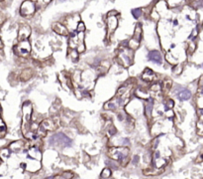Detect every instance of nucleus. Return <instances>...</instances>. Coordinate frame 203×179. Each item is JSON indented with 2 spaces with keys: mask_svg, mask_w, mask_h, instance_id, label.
Wrapping results in <instances>:
<instances>
[{
  "mask_svg": "<svg viewBox=\"0 0 203 179\" xmlns=\"http://www.w3.org/2000/svg\"><path fill=\"white\" fill-rule=\"evenodd\" d=\"M141 40H142V25L140 23H138L134 31L133 38L130 41H128V48H130L133 51L136 50V49L139 48L141 44Z\"/></svg>",
  "mask_w": 203,
  "mask_h": 179,
  "instance_id": "nucleus-4",
  "label": "nucleus"
},
{
  "mask_svg": "<svg viewBox=\"0 0 203 179\" xmlns=\"http://www.w3.org/2000/svg\"><path fill=\"white\" fill-rule=\"evenodd\" d=\"M108 155L114 160H124L129 155V148L125 146L110 147L108 150Z\"/></svg>",
  "mask_w": 203,
  "mask_h": 179,
  "instance_id": "nucleus-3",
  "label": "nucleus"
},
{
  "mask_svg": "<svg viewBox=\"0 0 203 179\" xmlns=\"http://www.w3.org/2000/svg\"><path fill=\"white\" fill-rule=\"evenodd\" d=\"M148 60L153 62L156 65H162V56L158 50H152L148 53Z\"/></svg>",
  "mask_w": 203,
  "mask_h": 179,
  "instance_id": "nucleus-8",
  "label": "nucleus"
},
{
  "mask_svg": "<svg viewBox=\"0 0 203 179\" xmlns=\"http://www.w3.org/2000/svg\"><path fill=\"white\" fill-rule=\"evenodd\" d=\"M133 162H134V164H137V163L139 162V156L135 155L134 156V159H133Z\"/></svg>",
  "mask_w": 203,
  "mask_h": 179,
  "instance_id": "nucleus-20",
  "label": "nucleus"
},
{
  "mask_svg": "<svg viewBox=\"0 0 203 179\" xmlns=\"http://www.w3.org/2000/svg\"><path fill=\"white\" fill-rule=\"evenodd\" d=\"M202 67H203V65H202Z\"/></svg>",
  "mask_w": 203,
  "mask_h": 179,
  "instance_id": "nucleus-22",
  "label": "nucleus"
},
{
  "mask_svg": "<svg viewBox=\"0 0 203 179\" xmlns=\"http://www.w3.org/2000/svg\"><path fill=\"white\" fill-rule=\"evenodd\" d=\"M53 30L54 32H56L57 34H58V35H63V36H67L69 35V30H67V28L66 26H63V24L61 23H54L53 24Z\"/></svg>",
  "mask_w": 203,
  "mask_h": 179,
  "instance_id": "nucleus-9",
  "label": "nucleus"
},
{
  "mask_svg": "<svg viewBox=\"0 0 203 179\" xmlns=\"http://www.w3.org/2000/svg\"><path fill=\"white\" fill-rule=\"evenodd\" d=\"M36 11V5L35 2L32 1V0H27V1H24L21 5L20 8V14L24 17L27 16H31L35 13Z\"/></svg>",
  "mask_w": 203,
  "mask_h": 179,
  "instance_id": "nucleus-6",
  "label": "nucleus"
},
{
  "mask_svg": "<svg viewBox=\"0 0 203 179\" xmlns=\"http://www.w3.org/2000/svg\"><path fill=\"white\" fill-rule=\"evenodd\" d=\"M105 110H117V104H116V103H115V101L113 100V101H108V103H106L105 104Z\"/></svg>",
  "mask_w": 203,
  "mask_h": 179,
  "instance_id": "nucleus-15",
  "label": "nucleus"
},
{
  "mask_svg": "<svg viewBox=\"0 0 203 179\" xmlns=\"http://www.w3.org/2000/svg\"><path fill=\"white\" fill-rule=\"evenodd\" d=\"M110 175H111V170H110V168H105L102 171V173H101V177L108 178V177H110Z\"/></svg>",
  "mask_w": 203,
  "mask_h": 179,
  "instance_id": "nucleus-17",
  "label": "nucleus"
},
{
  "mask_svg": "<svg viewBox=\"0 0 203 179\" xmlns=\"http://www.w3.org/2000/svg\"><path fill=\"white\" fill-rule=\"evenodd\" d=\"M75 31H76V32H84V31H85L84 23H83V22H79V23L78 24V27H76Z\"/></svg>",
  "mask_w": 203,
  "mask_h": 179,
  "instance_id": "nucleus-18",
  "label": "nucleus"
},
{
  "mask_svg": "<svg viewBox=\"0 0 203 179\" xmlns=\"http://www.w3.org/2000/svg\"><path fill=\"white\" fill-rule=\"evenodd\" d=\"M153 109H154V98H148V101L145 106V113L146 115L151 118V116H152V112H153Z\"/></svg>",
  "mask_w": 203,
  "mask_h": 179,
  "instance_id": "nucleus-13",
  "label": "nucleus"
},
{
  "mask_svg": "<svg viewBox=\"0 0 203 179\" xmlns=\"http://www.w3.org/2000/svg\"><path fill=\"white\" fill-rule=\"evenodd\" d=\"M2 42H1V39H0V48H2Z\"/></svg>",
  "mask_w": 203,
  "mask_h": 179,
  "instance_id": "nucleus-21",
  "label": "nucleus"
},
{
  "mask_svg": "<svg viewBox=\"0 0 203 179\" xmlns=\"http://www.w3.org/2000/svg\"><path fill=\"white\" fill-rule=\"evenodd\" d=\"M176 97L178 98V100L180 101H187L191 98V92L187 89L181 88L176 92Z\"/></svg>",
  "mask_w": 203,
  "mask_h": 179,
  "instance_id": "nucleus-10",
  "label": "nucleus"
},
{
  "mask_svg": "<svg viewBox=\"0 0 203 179\" xmlns=\"http://www.w3.org/2000/svg\"><path fill=\"white\" fill-rule=\"evenodd\" d=\"M132 15L134 16L135 19H138V18L142 15V9H140V8L133 9V10H132Z\"/></svg>",
  "mask_w": 203,
  "mask_h": 179,
  "instance_id": "nucleus-16",
  "label": "nucleus"
},
{
  "mask_svg": "<svg viewBox=\"0 0 203 179\" xmlns=\"http://www.w3.org/2000/svg\"><path fill=\"white\" fill-rule=\"evenodd\" d=\"M142 79L144 80V81H146V82H153V81H155V80L156 79V74L154 73V71L153 70H151V69H146L145 70V72L143 73V75H142Z\"/></svg>",
  "mask_w": 203,
  "mask_h": 179,
  "instance_id": "nucleus-12",
  "label": "nucleus"
},
{
  "mask_svg": "<svg viewBox=\"0 0 203 179\" xmlns=\"http://www.w3.org/2000/svg\"><path fill=\"white\" fill-rule=\"evenodd\" d=\"M33 76V72L31 71L30 69H26L23 71L22 75H21V79L23 80V81H28V80H30L31 77Z\"/></svg>",
  "mask_w": 203,
  "mask_h": 179,
  "instance_id": "nucleus-14",
  "label": "nucleus"
},
{
  "mask_svg": "<svg viewBox=\"0 0 203 179\" xmlns=\"http://www.w3.org/2000/svg\"><path fill=\"white\" fill-rule=\"evenodd\" d=\"M49 142H50L51 145L69 147L72 145V141L69 137H67L66 134H63V132H58V134H55L53 136L50 138Z\"/></svg>",
  "mask_w": 203,
  "mask_h": 179,
  "instance_id": "nucleus-2",
  "label": "nucleus"
},
{
  "mask_svg": "<svg viewBox=\"0 0 203 179\" xmlns=\"http://www.w3.org/2000/svg\"><path fill=\"white\" fill-rule=\"evenodd\" d=\"M129 144H130V140H129L127 137H124V138H123V139H122V142H121V145H124V146L126 145V146H127V145H129Z\"/></svg>",
  "mask_w": 203,
  "mask_h": 179,
  "instance_id": "nucleus-19",
  "label": "nucleus"
},
{
  "mask_svg": "<svg viewBox=\"0 0 203 179\" xmlns=\"http://www.w3.org/2000/svg\"><path fill=\"white\" fill-rule=\"evenodd\" d=\"M117 60L121 66L128 68L130 67L134 61V51L130 48L119 49L117 52Z\"/></svg>",
  "mask_w": 203,
  "mask_h": 179,
  "instance_id": "nucleus-1",
  "label": "nucleus"
},
{
  "mask_svg": "<svg viewBox=\"0 0 203 179\" xmlns=\"http://www.w3.org/2000/svg\"><path fill=\"white\" fill-rule=\"evenodd\" d=\"M31 34V28L28 25H23L19 30V35H18V38H19L20 41L22 40H26L28 39V37Z\"/></svg>",
  "mask_w": 203,
  "mask_h": 179,
  "instance_id": "nucleus-11",
  "label": "nucleus"
},
{
  "mask_svg": "<svg viewBox=\"0 0 203 179\" xmlns=\"http://www.w3.org/2000/svg\"><path fill=\"white\" fill-rule=\"evenodd\" d=\"M13 49H14V52L16 53V55L24 57V56H27V55L30 54L31 45L28 41V39H26V40H22V41H20Z\"/></svg>",
  "mask_w": 203,
  "mask_h": 179,
  "instance_id": "nucleus-5",
  "label": "nucleus"
},
{
  "mask_svg": "<svg viewBox=\"0 0 203 179\" xmlns=\"http://www.w3.org/2000/svg\"><path fill=\"white\" fill-rule=\"evenodd\" d=\"M118 27V19L115 16H108L107 19V37H109L115 32Z\"/></svg>",
  "mask_w": 203,
  "mask_h": 179,
  "instance_id": "nucleus-7",
  "label": "nucleus"
}]
</instances>
